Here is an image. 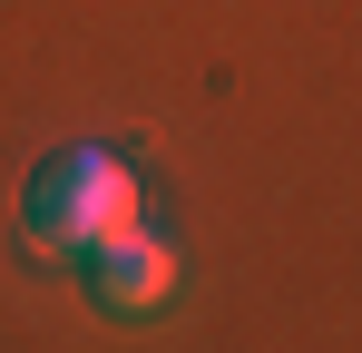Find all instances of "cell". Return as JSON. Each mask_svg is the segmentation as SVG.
I'll list each match as a JSON object with an SVG mask.
<instances>
[{
	"label": "cell",
	"instance_id": "2",
	"mask_svg": "<svg viewBox=\"0 0 362 353\" xmlns=\"http://www.w3.org/2000/svg\"><path fill=\"white\" fill-rule=\"evenodd\" d=\"M88 294H98V314H118V324H147V314H167L177 304V245L147 226L108 235L98 255H88Z\"/></svg>",
	"mask_w": 362,
	"mask_h": 353
},
{
	"label": "cell",
	"instance_id": "1",
	"mask_svg": "<svg viewBox=\"0 0 362 353\" xmlns=\"http://www.w3.org/2000/svg\"><path fill=\"white\" fill-rule=\"evenodd\" d=\"M137 176L108 157V147H59L49 167L30 176V216H20V235L40 245V255H98L108 235L137 226Z\"/></svg>",
	"mask_w": 362,
	"mask_h": 353
}]
</instances>
